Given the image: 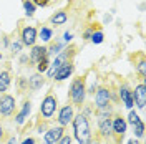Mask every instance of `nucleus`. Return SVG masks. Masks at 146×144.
Masks as SVG:
<instances>
[{"label":"nucleus","mask_w":146,"mask_h":144,"mask_svg":"<svg viewBox=\"0 0 146 144\" xmlns=\"http://www.w3.org/2000/svg\"><path fill=\"white\" fill-rule=\"evenodd\" d=\"M3 137V127H2V124H0V139Z\"/></svg>","instance_id":"nucleus-35"},{"label":"nucleus","mask_w":146,"mask_h":144,"mask_svg":"<svg viewBox=\"0 0 146 144\" xmlns=\"http://www.w3.org/2000/svg\"><path fill=\"white\" fill-rule=\"evenodd\" d=\"M128 144H139V143H138V141H135V139H129V141H128Z\"/></svg>","instance_id":"nucleus-34"},{"label":"nucleus","mask_w":146,"mask_h":144,"mask_svg":"<svg viewBox=\"0 0 146 144\" xmlns=\"http://www.w3.org/2000/svg\"><path fill=\"white\" fill-rule=\"evenodd\" d=\"M15 109V98L10 94H3L0 98V114L2 116H10Z\"/></svg>","instance_id":"nucleus-4"},{"label":"nucleus","mask_w":146,"mask_h":144,"mask_svg":"<svg viewBox=\"0 0 146 144\" xmlns=\"http://www.w3.org/2000/svg\"><path fill=\"white\" fill-rule=\"evenodd\" d=\"M128 121H129V124H133V126H135V124L139 123L141 119H139V116H138L135 111H131V113H129V116H128Z\"/></svg>","instance_id":"nucleus-25"},{"label":"nucleus","mask_w":146,"mask_h":144,"mask_svg":"<svg viewBox=\"0 0 146 144\" xmlns=\"http://www.w3.org/2000/svg\"><path fill=\"white\" fill-rule=\"evenodd\" d=\"M23 7H25V12H27L28 17H32V15L35 13V5H33L30 0H25V2H23Z\"/></svg>","instance_id":"nucleus-22"},{"label":"nucleus","mask_w":146,"mask_h":144,"mask_svg":"<svg viewBox=\"0 0 146 144\" xmlns=\"http://www.w3.org/2000/svg\"><path fill=\"white\" fill-rule=\"evenodd\" d=\"M40 35H42V40H43V42H50V40H52V30L43 27L42 32H40Z\"/></svg>","instance_id":"nucleus-24"},{"label":"nucleus","mask_w":146,"mask_h":144,"mask_svg":"<svg viewBox=\"0 0 146 144\" xmlns=\"http://www.w3.org/2000/svg\"><path fill=\"white\" fill-rule=\"evenodd\" d=\"M66 61H68V52H65V53H62V55H56L55 60H53V63L48 66V76L53 78L55 73L58 71V68H62Z\"/></svg>","instance_id":"nucleus-6"},{"label":"nucleus","mask_w":146,"mask_h":144,"mask_svg":"<svg viewBox=\"0 0 146 144\" xmlns=\"http://www.w3.org/2000/svg\"><path fill=\"white\" fill-rule=\"evenodd\" d=\"M46 55V48L45 46H33V50H32V53H30V60L32 61H38L40 58H43Z\"/></svg>","instance_id":"nucleus-15"},{"label":"nucleus","mask_w":146,"mask_h":144,"mask_svg":"<svg viewBox=\"0 0 146 144\" xmlns=\"http://www.w3.org/2000/svg\"><path fill=\"white\" fill-rule=\"evenodd\" d=\"M9 144H17V139H15V137H10V139H9Z\"/></svg>","instance_id":"nucleus-33"},{"label":"nucleus","mask_w":146,"mask_h":144,"mask_svg":"<svg viewBox=\"0 0 146 144\" xmlns=\"http://www.w3.org/2000/svg\"><path fill=\"white\" fill-rule=\"evenodd\" d=\"M65 42H70V40H72V38H73V36H72V33H68V32H66V33H65Z\"/></svg>","instance_id":"nucleus-31"},{"label":"nucleus","mask_w":146,"mask_h":144,"mask_svg":"<svg viewBox=\"0 0 146 144\" xmlns=\"http://www.w3.org/2000/svg\"><path fill=\"white\" fill-rule=\"evenodd\" d=\"M30 114V101H25L23 103V108H22V111L17 114V124H23V121L27 119V116Z\"/></svg>","instance_id":"nucleus-16"},{"label":"nucleus","mask_w":146,"mask_h":144,"mask_svg":"<svg viewBox=\"0 0 146 144\" xmlns=\"http://www.w3.org/2000/svg\"><path fill=\"white\" fill-rule=\"evenodd\" d=\"M63 136V126H56V127H52L45 133V143L46 144H55L58 143Z\"/></svg>","instance_id":"nucleus-8"},{"label":"nucleus","mask_w":146,"mask_h":144,"mask_svg":"<svg viewBox=\"0 0 146 144\" xmlns=\"http://www.w3.org/2000/svg\"><path fill=\"white\" fill-rule=\"evenodd\" d=\"M22 144H35V139L33 137H27V139H23Z\"/></svg>","instance_id":"nucleus-30"},{"label":"nucleus","mask_w":146,"mask_h":144,"mask_svg":"<svg viewBox=\"0 0 146 144\" xmlns=\"http://www.w3.org/2000/svg\"><path fill=\"white\" fill-rule=\"evenodd\" d=\"M73 129H75V137L78 144H90L91 141V131H90V124L88 119L85 114H78L73 116Z\"/></svg>","instance_id":"nucleus-1"},{"label":"nucleus","mask_w":146,"mask_h":144,"mask_svg":"<svg viewBox=\"0 0 146 144\" xmlns=\"http://www.w3.org/2000/svg\"><path fill=\"white\" fill-rule=\"evenodd\" d=\"M0 58H2V53H0Z\"/></svg>","instance_id":"nucleus-36"},{"label":"nucleus","mask_w":146,"mask_h":144,"mask_svg":"<svg viewBox=\"0 0 146 144\" xmlns=\"http://www.w3.org/2000/svg\"><path fill=\"white\" fill-rule=\"evenodd\" d=\"M28 86H30L32 90H40V88L43 86V78H42V75L38 73V75L30 76V80H28Z\"/></svg>","instance_id":"nucleus-17"},{"label":"nucleus","mask_w":146,"mask_h":144,"mask_svg":"<svg viewBox=\"0 0 146 144\" xmlns=\"http://www.w3.org/2000/svg\"><path fill=\"white\" fill-rule=\"evenodd\" d=\"M35 7H48V5H53L56 2H60V0H30Z\"/></svg>","instance_id":"nucleus-21"},{"label":"nucleus","mask_w":146,"mask_h":144,"mask_svg":"<svg viewBox=\"0 0 146 144\" xmlns=\"http://www.w3.org/2000/svg\"><path fill=\"white\" fill-rule=\"evenodd\" d=\"M66 20H68V15H66L65 12H56V13L52 15V18H50V22H52L53 25H63Z\"/></svg>","instance_id":"nucleus-19"},{"label":"nucleus","mask_w":146,"mask_h":144,"mask_svg":"<svg viewBox=\"0 0 146 144\" xmlns=\"http://www.w3.org/2000/svg\"><path fill=\"white\" fill-rule=\"evenodd\" d=\"M73 119V106L70 104H66L63 108L60 109V114H58V123L62 124V126H66L68 123H72Z\"/></svg>","instance_id":"nucleus-10"},{"label":"nucleus","mask_w":146,"mask_h":144,"mask_svg":"<svg viewBox=\"0 0 146 144\" xmlns=\"http://www.w3.org/2000/svg\"><path fill=\"white\" fill-rule=\"evenodd\" d=\"M60 144H72V137H70V136H62Z\"/></svg>","instance_id":"nucleus-28"},{"label":"nucleus","mask_w":146,"mask_h":144,"mask_svg":"<svg viewBox=\"0 0 146 144\" xmlns=\"http://www.w3.org/2000/svg\"><path fill=\"white\" fill-rule=\"evenodd\" d=\"M110 98H111V94H110V91L106 90V88H100V90L96 91V94H95V103H96L98 109L108 108Z\"/></svg>","instance_id":"nucleus-7"},{"label":"nucleus","mask_w":146,"mask_h":144,"mask_svg":"<svg viewBox=\"0 0 146 144\" xmlns=\"http://www.w3.org/2000/svg\"><path fill=\"white\" fill-rule=\"evenodd\" d=\"M58 50H62V45L55 43L53 46H50V50H46V55H58Z\"/></svg>","instance_id":"nucleus-27"},{"label":"nucleus","mask_w":146,"mask_h":144,"mask_svg":"<svg viewBox=\"0 0 146 144\" xmlns=\"http://www.w3.org/2000/svg\"><path fill=\"white\" fill-rule=\"evenodd\" d=\"M83 36H85V38H90V36H91V28H90V30H86V32H85V35H83Z\"/></svg>","instance_id":"nucleus-32"},{"label":"nucleus","mask_w":146,"mask_h":144,"mask_svg":"<svg viewBox=\"0 0 146 144\" xmlns=\"http://www.w3.org/2000/svg\"><path fill=\"white\" fill-rule=\"evenodd\" d=\"M72 71H73V65H72V61H66V63L62 66V68H58V71L55 73V80H56V81H63V80H66V78L72 75Z\"/></svg>","instance_id":"nucleus-11"},{"label":"nucleus","mask_w":146,"mask_h":144,"mask_svg":"<svg viewBox=\"0 0 146 144\" xmlns=\"http://www.w3.org/2000/svg\"><path fill=\"white\" fill-rule=\"evenodd\" d=\"M135 134L138 137H143V134H145V123L143 121H139V123L135 124Z\"/></svg>","instance_id":"nucleus-23"},{"label":"nucleus","mask_w":146,"mask_h":144,"mask_svg":"<svg viewBox=\"0 0 146 144\" xmlns=\"http://www.w3.org/2000/svg\"><path fill=\"white\" fill-rule=\"evenodd\" d=\"M36 42V30L33 27H25L22 30V43L27 46H33Z\"/></svg>","instance_id":"nucleus-9"},{"label":"nucleus","mask_w":146,"mask_h":144,"mask_svg":"<svg viewBox=\"0 0 146 144\" xmlns=\"http://www.w3.org/2000/svg\"><path fill=\"white\" fill-rule=\"evenodd\" d=\"M90 38H91V42H93V43H96V45H98V43L103 42V33H101V32H96V33H93Z\"/></svg>","instance_id":"nucleus-26"},{"label":"nucleus","mask_w":146,"mask_h":144,"mask_svg":"<svg viewBox=\"0 0 146 144\" xmlns=\"http://www.w3.org/2000/svg\"><path fill=\"white\" fill-rule=\"evenodd\" d=\"M56 111V96H53L52 93L46 94L43 101H42V106H40V114L45 118V119H50V118L55 114Z\"/></svg>","instance_id":"nucleus-3"},{"label":"nucleus","mask_w":146,"mask_h":144,"mask_svg":"<svg viewBox=\"0 0 146 144\" xmlns=\"http://www.w3.org/2000/svg\"><path fill=\"white\" fill-rule=\"evenodd\" d=\"M111 124H113V133L116 136H123L126 133V121L123 119L121 116H116L113 121H111Z\"/></svg>","instance_id":"nucleus-12"},{"label":"nucleus","mask_w":146,"mask_h":144,"mask_svg":"<svg viewBox=\"0 0 146 144\" xmlns=\"http://www.w3.org/2000/svg\"><path fill=\"white\" fill-rule=\"evenodd\" d=\"M85 94H86V88H85V78H76L70 86V99L73 104L82 106L85 101Z\"/></svg>","instance_id":"nucleus-2"},{"label":"nucleus","mask_w":146,"mask_h":144,"mask_svg":"<svg viewBox=\"0 0 146 144\" xmlns=\"http://www.w3.org/2000/svg\"><path fill=\"white\" fill-rule=\"evenodd\" d=\"M111 133H113L111 119H110V118H105L100 123V134L103 136V137H111Z\"/></svg>","instance_id":"nucleus-14"},{"label":"nucleus","mask_w":146,"mask_h":144,"mask_svg":"<svg viewBox=\"0 0 146 144\" xmlns=\"http://www.w3.org/2000/svg\"><path fill=\"white\" fill-rule=\"evenodd\" d=\"M131 93H133V101L136 103V106L139 109H143L145 104H146V86H145V83H139L136 88H135V91H131Z\"/></svg>","instance_id":"nucleus-5"},{"label":"nucleus","mask_w":146,"mask_h":144,"mask_svg":"<svg viewBox=\"0 0 146 144\" xmlns=\"http://www.w3.org/2000/svg\"><path fill=\"white\" fill-rule=\"evenodd\" d=\"M10 86V75L9 71H2L0 73V93L7 91Z\"/></svg>","instance_id":"nucleus-18"},{"label":"nucleus","mask_w":146,"mask_h":144,"mask_svg":"<svg viewBox=\"0 0 146 144\" xmlns=\"http://www.w3.org/2000/svg\"><path fill=\"white\" fill-rule=\"evenodd\" d=\"M48 66H50V60H48V55H45L43 58H40L38 61H36V70L38 73H43L48 70Z\"/></svg>","instance_id":"nucleus-20"},{"label":"nucleus","mask_w":146,"mask_h":144,"mask_svg":"<svg viewBox=\"0 0 146 144\" xmlns=\"http://www.w3.org/2000/svg\"><path fill=\"white\" fill-rule=\"evenodd\" d=\"M119 98L123 99V103H125L126 108H133V104H135V101H133V93L128 90L126 86H121V88H119Z\"/></svg>","instance_id":"nucleus-13"},{"label":"nucleus","mask_w":146,"mask_h":144,"mask_svg":"<svg viewBox=\"0 0 146 144\" xmlns=\"http://www.w3.org/2000/svg\"><path fill=\"white\" fill-rule=\"evenodd\" d=\"M20 48H22V45H20L18 42H15V43L12 45V50H13V52H20Z\"/></svg>","instance_id":"nucleus-29"}]
</instances>
